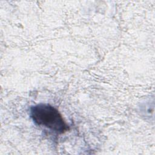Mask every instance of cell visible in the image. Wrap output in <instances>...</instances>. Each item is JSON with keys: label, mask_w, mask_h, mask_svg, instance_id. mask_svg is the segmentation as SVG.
I'll use <instances>...</instances> for the list:
<instances>
[{"label": "cell", "mask_w": 155, "mask_h": 155, "mask_svg": "<svg viewBox=\"0 0 155 155\" xmlns=\"http://www.w3.org/2000/svg\"><path fill=\"white\" fill-rule=\"evenodd\" d=\"M30 114L35 124L56 133L62 134L68 130L61 113L50 104H39L31 107Z\"/></svg>", "instance_id": "cell-1"}]
</instances>
